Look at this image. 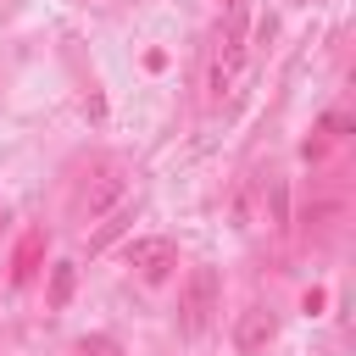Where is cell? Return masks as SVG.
Returning <instances> with one entry per match:
<instances>
[{
	"label": "cell",
	"instance_id": "1",
	"mask_svg": "<svg viewBox=\"0 0 356 356\" xmlns=\"http://www.w3.org/2000/svg\"><path fill=\"white\" fill-rule=\"evenodd\" d=\"M122 195H128V172H122V161H100V167L78 184V195H72V222H95V217H106L111 206H122Z\"/></svg>",
	"mask_w": 356,
	"mask_h": 356
},
{
	"label": "cell",
	"instance_id": "2",
	"mask_svg": "<svg viewBox=\"0 0 356 356\" xmlns=\"http://www.w3.org/2000/svg\"><path fill=\"white\" fill-rule=\"evenodd\" d=\"M217 273L211 267H195L189 278H184V295H178V334L184 339H200L206 328H211V317H217Z\"/></svg>",
	"mask_w": 356,
	"mask_h": 356
},
{
	"label": "cell",
	"instance_id": "3",
	"mask_svg": "<svg viewBox=\"0 0 356 356\" xmlns=\"http://www.w3.org/2000/svg\"><path fill=\"white\" fill-rule=\"evenodd\" d=\"M128 267H139V278H150V284H161L172 267H178V245L172 239H134L128 245Z\"/></svg>",
	"mask_w": 356,
	"mask_h": 356
},
{
	"label": "cell",
	"instance_id": "4",
	"mask_svg": "<svg viewBox=\"0 0 356 356\" xmlns=\"http://www.w3.org/2000/svg\"><path fill=\"white\" fill-rule=\"evenodd\" d=\"M273 339H278V317H273L267 306L239 312V323H234V345H239V356H261Z\"/></svg>",
	"mask_w": 356,
	"mask_h": 356
},
{
	"label": "cell",
	"instance_id": "5",
	"mask_svg": "<svg viewBox=\"0 0 356 356\" xmlns=\"http://www.w3.org/2000/svg\"><path fill=\"white\" fill-rule=\"evenodd\" d=\"M72 278H78L72 261H56V267H50V306H56V312L72 300Z\"/></svg>",
	"mask_w": 356,
	"mask_h": 356
},
{
	"label": "cell",
	"instance_id": "6",
	"mask_svg": "<svg viewBox=\"0 0 356 356\" xmlns=\"http://www.w3.org/2000/svg\"><path fill=\"white\" fill-rule=\"evenodd\" d=\"M83 356H122V345L106 339V334H89V339H83Z\"/></svg>",
	"mask_w": 356,
	"mask_h": 356
}]
</instances>
